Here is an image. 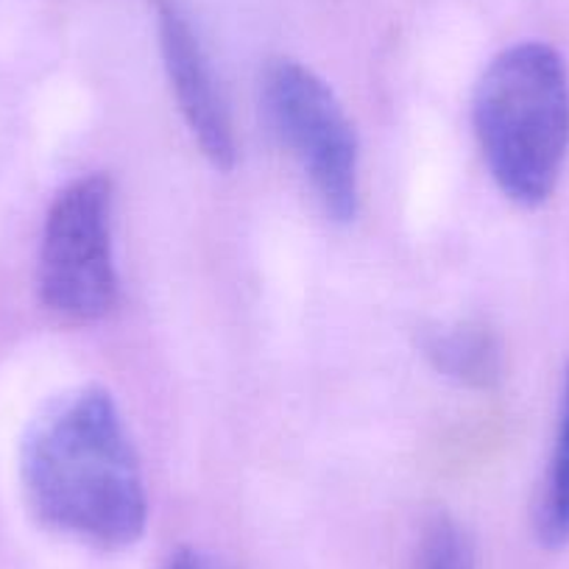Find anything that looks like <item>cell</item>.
Returning a JSON list of instances; mask_svg holds the SVG:
<instances>
[{
	"label": "cell",
	"instance_id": "obj_1",
	"mask_svg": "<svg viewBox=\"0 0 569 569\" xmlns=\"http://www.w3.org/2000/svg\"><path fill=\"white\" fill-rule=\"evenodd\" d=\"M20 478L34 517L68 539L114 552L146 533L140 458L107 388H73L37 416L23 441Z\"/></svg>",
	"mask_w": 569,
	"mask_h": 569
},
{
	"label": "cell",
	"instance_id": "obj_2",
	"mask_svg": "<svg viewBox=\"0 0 569 569\" xmlns=\"http://www.w3.org/2000/svg\"><path fill=\"white\" fill-rule=\"evenodd\" d=\"M472 123L486 168L506 199L541 207L569 154V68L547 42H517L475 87Z\"/></svg>",
	"mask_w": 569,
	"mask_h": 569
},
{
	"label": "cell",
	"instance_id": "obj_3",
	"mask_svg": "<svg viewBox=\"0 0 569 569\" xmlns=\"http://www.w3.org/2000/svg\"><path fill=\"white\" fill-rule=\"evenodd\" d=\"M262 109L327 216L338 223L355 221L360 204L358 134L332 87L297 59H273L262 73Z\"/></svg>",
	"mask_w": 569,
	"mask_h": 569
},
{
	"label": "cell",
	"instance_id": "obj_4",
	"mask_svg": "<svg viewBox=\"0 0 569 569\" xmlns=\"http://www.w3.org/2000/svg\"><path fill=\"white\" fill-rule=\"evenodd\" d=\"M112 207L109 177L90 173L59 190L46 216L37 282L42 305L70 325L101 321L118 305Z\"/></svg>",
	"mask_w": 569,
	"mask_h": 569
},
{
	"label": "cell",
	"instance_id": "obj_5",
	"mask_svg": "<svg viewBox=\"0 0 569 569\" xmlns=\"http://www.w3.org/2000/svg\"><path fill=\"white\" fill-rule=\"evenodd\" d=\"M154 7L162 64L177 96L179 112L210 166L218 171H232L238 160L234 126L199 34L177 0H154Z\"/></svg>",
	"mask_w": 569,
	"mask_h": 569
},
{
	"label": "cell",
	"instance_id": "obj_6",
	"mask_svg": "<svg viewBox=\"0 0 569 569\" xmlns=\"http://www.w3.org/2000/svg\"><path fill=\"white\" fill-rule=\"evenodd\" d=\"M421 355L439 375L478 391L497 386L502 377V343L495 330L480 321H458L427 330L421 336Z\"/></svg>",
	"mask_w": 569,
	"mask_h": 569
},
{
	"label": "cell",
	"instance_id": "obj_7",
	"mask_svg": "<svg viewBox=\"0 0 569 569\" xmlns=\"http://www.w3.org/2000/svg\"><path fill=\"white\" fill-rule=\"evenodd\" d=\"M533 530L547 550L569 547V366L563 375L556 445L533 508Z\"/></svg>",
	"mask_w": 569,
	"mask_h": 569
},
{
	"label": "cell",
	"instance_id": "obj_8",
	"mask_svg": "<svg viewBox=\"0 0 569 569\" xmlns=\"http://www.w3.org/2000/svg\"><path fill=\"white\" fill-rule=\"evenodd\" d=\"M416 569H475V541L469 530L450 513H436L421 530Z\"/></svg>",
	"mask_w": 569,
	"mask_h": 569
},
{
	"label": "cell",
	"instance_id": "obj_9",
	"mask_svg": "<svg viewBox=\"0 0 569 569\" xmlns=\"http://www.w3.org/2000/svg\"><path fill=\"white\" fill-rule=\"evenodd\" d=\"M162 569H234L216 552L199 550V547H179Z\"/></svg>",
	"mask_w": 569,
	"mask_h": 569
}]
</instances>
